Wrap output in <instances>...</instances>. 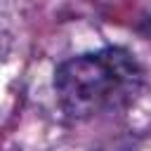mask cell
<instances>
[{"label":"cell","instance_id":"cell-1","mask_svg":"<svg viewBox=\"0 0 151 151\" xmlns=\"http://www.w3.org/2000/svg\"><path fill=\"white\" fill-rule=\"evenodd\" d=\"M142 76L130 52L106 47L64 61L54 73V90L71 118L87 120L127 106L142 87Z\"/></svg>","mask_w":151,"mask_h":151},{"label":"cell","instance_id":"cell-2","mask_svg":"<svg viewBox=\"0 0 151 151\" xmlns=\"http://www.w3.org/2000/svg\"><path fill=\"white\" fill-rule=\"evenodd\" d=\"M104 151H111V149H104ZM113 151H130V149H113Z\"/></svg>","mask_w":151,"mask_h":151}]
</instances>
